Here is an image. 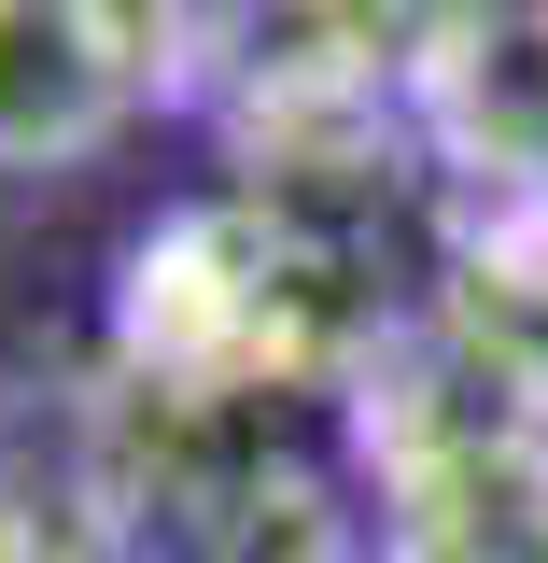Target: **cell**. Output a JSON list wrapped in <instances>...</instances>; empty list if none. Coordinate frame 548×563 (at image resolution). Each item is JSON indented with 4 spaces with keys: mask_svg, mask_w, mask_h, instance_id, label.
Returning <instances> with one entry per match:
<instances>
[{
    "mask_svg": "<svg viewBox=\"0 0 548 563\" xmlns=\"http://www.w3.org/2000/svg\"><path fill=\"white\" fill-rule=\"evenodd\" d=\"M141 85L155 57L127 0H0V184H57L85 155H113Z\"/></svg>",
    "mask_w": 548,
    "mask_h": 563,
    "instance_id": "6da1fadb",
    "label": "cell"
},
{
    "mask_svg": "<svg viewBox=\"0 0 548 563\" xmlns=\"http://www.w3.org/2000/svg\"><path fill=\"white\" fill-rule=\"evenodd\" d=\"M0 563H57V550H43V521H29V493H14V479H0Z\"/></svg>",
    "mask_w": 548,
    "mask_h": 563,
    "instance_id": "7a4b0ae2",
    "label": "cell"
}]
</instances>
